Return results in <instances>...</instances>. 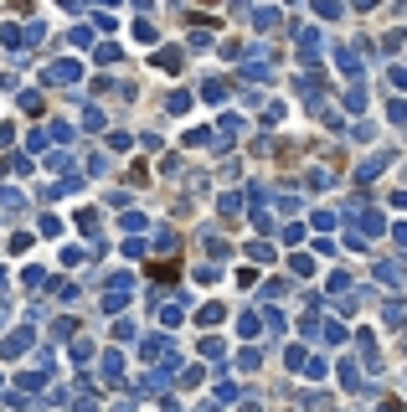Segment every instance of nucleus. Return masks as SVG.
Here are the masks:
<instances>
[{"mask_svg":"<svg viewBox=\"0 0 407 412\" xmlns=\"http://www.w3.org/2000/svg\"><path fill=\"white\" fill-rule=\"evenodd\" d=\"M149 278H181V263L176 258H155V263H149Z\"/></svg>","mask_w":407,"mask_h":412,"instance_id":"obj_1","label":"nucleus"}]
</instances>
